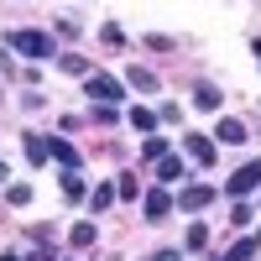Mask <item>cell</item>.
Segmentation results:
<instances>
[{
    "label": "cell",
    "instance_id": "cell-1",
    "mask_svg": "<svg viewBox=\"0 0 261 261\" xmlns=\"http://www.w3.org/2000/svg\"><path fill=\"white\" fill-rule=\"evenodd\" d=\"M6 47H16V53H27L32 63H37V58H53V53H58L47 32H11V37H6Z\"/></svg>",
    "mask_w": 261,
    "mask_h": 261
},
{
    "label": "cell",
    "instance_id": "cell-2",
    "mask_svg": "<svg viewBox=\"0 0 261 261\" xmlns=\"http://www.w3.org/2000/svg\"><path fill=\"white\" fill-rule=\"evenodd\" d=\"M84 94H89L94 105H120L125 99V84L120 79H105V73H89V79H84Z\"/></svg>",
    "mask_w": 261,
    "mask_h": 261
},
{
    "label": "cell",
    "instance_id": "cell-3",
    "mask_svg": "<svg viewBox=\"0 0 261 261\" xmlns=\"http://www.w3.org/2000/svg\"><path fill=\"white\" fill-rule=\"evenodd\" d=\"M225 188L235 193V199H246V193H251V188H261V157H251L246 167H235V178H230Z\"/></svg>",
    "mask_w": 261,
    "mask_h": 261
},
{
    "label": "cell",
    "instance_id": "cell-4",
    "mask_svg": "<svg viewBox=\"0 0 261 261\" xmlns=\"http://www.w3.org/2000/svg\"><path fill=\"white\" fill-rule=\"evenodd\" d=\"M178 204H183V209H209V204H214V188L193 183V188H183V193H178Z\"/></svg>",
    "mask_w": 261,
    "mask_h": 261
},
{
    "label": "cell",
    "instance_id": "cell-5",
    "mask_svg": "<svg viewBox=\"0 0 261 261\" xmlns=\"http://www.w3.org/2000/svg\"><path fill=\"white\" fill-rule=\"evenodd\" d=\"M183 146H188V157L199 162V167L214 162V141H209V136H183Z\"/></svg>",
    "mask_w": 261,
    "mask_h": 261
},
{
    "label": "cell",
    "instance_id": "cell-6",
    "mask_svg": "<svg viewBox=\"0 0 261 261\" xmlns=\"http://www.w3.org/2000/svg\"><path fill=\"white\" fill-rule=\"evenodd\" d=\"M167 209H172V193L167 188H151L146 193V220H167Z\"/></svg>",
    "mask_w": 261,
    "mask_h": 261
},
{
    "label": "cell",
    "instance_id": "cell-7",
    "mask_svg": "<svg viewBox=\"0 0 261 261\" xmlns=\"http://www.w3.org/2000/svg\"><path fill=\"white\" fill-rule=\"evenodd\" d=\"M47 151H53V157H58L63 167H68V172H79V151H73L68 141H63V136H47Z\"/></svg>",
    "mask_w": 261,
    "mask_h": 261
},
{
    "label": "cell",
    "instance_id": "cell-8",
    "mask_svg": "<svg viewBox=\"0 0 261 261\" xmlns=\"http://www.w3.org/2000/svg\"><path fill=\"white\" fill-rule=\"evenodd\" d=\"M220 89H214V84H193V110H220Z\"/></svg>",
    "mask_w": 261,
    "mask_h": 261
},
{
    "label": "cell",
    "instance_id": "cell-9",
    "mask_svg": "<svg viewBox=\"0 0 261 261\" xmlns=\"http://www.w3.org/2000/svg\"><path fill=\"white\" fill-rule=\"evenodd\" d=\"M214 136H220L225 146H241V141H246V125H241V120H220V125H214Z\"/></svg>",
    "mask_w": 261,
    "mask_h": 261
},
{
    "label": "cell",
    "instance_id": "cell-10",
    "mask_svg": "<svg viewBox=\"0 0 261 261\" xmlns=\"http://www.w3.org/2000/svg\"><path fill=\"white\" fill-rule=\"evenodd\" d=\"M178 178H183V157H162L157 162V183L167 188V183H178Z\"/></svg>",
    "mask_w": 261,
    "mask_h": 261
},
{
    "label": "cell",
    "instance_id": "cell-11",
    "mask_svg": "<svg viewBox=\"0 0 261 261\" xmlns=\"http://www.w3.org/2000/svg\"><path fill=\"white\" fill-rule=\"evenodd\" d=\"M256 251H261V230H256V235H246V241H235V251H230L225 261H251Z\"/></svg>",
    "mask_w": 261,
    "mask_h": 261
},
{
    "label": "cell",
    "instance_id": "cell-12",
    "mask_svg": "<svg viewBox=\"0 0 261 261\" xmlns=\"http://www.w3.org/2000/svg\"><path fill=\"white\" fill-rule=\"evenodd\" d=\"M125 84H136V89H157V73H151V68H125Z\"/></svg>",
    "mask_w": 261,
    "mask_h": 261
},
{
    "label": "cell",
    "instance_id": "cell-13",
    "mask_svg": "<svg viewBox=\"0 0 261 261\" xmlns=\"http://www.w3.org/2000/svg\"><path fill=\"white\" fill-rule=\"evenodd\" d=\"M47 136H27V162H47Z\"/></svg>",
    "mask_w": 261,
    "mask_h": 261
},
{
    "label": "cell",
    "instance_id": "cell-14",
    "mask_svg": "<svg viewBox=\"0 0 261 261\" xmlns=\"http://www.w3.org/2000/svg\"><path fill=\"white\" fill-rule=\"evenodd\" d=\"M89 204H94V214H99V209H110V204H115V183H99V188L89 193Z\"/></svg>",
    "mask_w": 261,
    "mask_h": 261
},
{
    "label": "cell",
    "instance_id": "cell-15",
    "mask_svg": "<svg viewBox=\"0 0 261 261\" xmlns=\"http://www.w3.org/2000/svg\"><path fill=\"white\" fill-rule=\"evenodd\" d=\"M130 125H136V130H157V110L136 105V110H130Z\"/></svg>",
    "mask_w": 261,
    "mask_h": 261
},
{
    "label": "cell",
    "instance_id": "cell-16",
    "mask_svg": "<svg viewBox=\"0 0 261 261\" xmlns=\"http://www.w3.org/2000/svg\"><path fill=\"white\" fill-rule=\"evenodd\" d=\"M58 68H63V73H84V79H89V63H84L79 53H63V58H58Z\"/></svg>",
    "mask_w": 261,
    "mask_h": 261
},
{
    "label": "cell",
    "instance_id": "cell-17",
    "mask_svg": "<svg viewBox=\"0 0 261 261\" xmlns=\"http://www.w3.org/2000/svg\"><path fill=\"white\" fill-rule=\"evenodd\" d=\"M63 193H68V199H84V193H89V183H84L79 172H63Z\"/></svg>",
    "mask_w": 261,
    "mask_h": 261
},
{
    "label": "cell",
    "instance_id": "cell-18",
    "mask_svg": "<svg viewBox=\"0 0 261 261\" xmlns=\"http://www.w3.org/2000/svg\"><path fill=\"white\" fill-rule=\"evenodd\" d=\"M6 199H11L16 209H21V204H32V183H11V188H6Z\"/></svg>",
    "mask_w": 261,
    "mask_h": 261
},
{
    "label": "cell",
    "instance_id": "cell-19",
    "mask_svg": "<svg viewBox=\"0 0 261 261\" xmlns=\"http://www.w3.org/2000/svg\"><path fill=\"white\" fill-rule=\"evenodd\" d=\"M183 246H188V251H204V246H209V230H204V225H188V241H183Z\"/></svg>",
    "mask_w": 261,
    "mask_h": 261
},
{
    "label": "cell",
    "instance_id": "cell-20",
    "mask_svg": "<svg viewBox=\"0 0 261 261\" xmlns=\"http://www.w3.org/2000/svg\"><path fill=\"white\" fill-rule=\"evenodd\" d=\"M99 37H105V47H125V32H120V27H115V21H110V27H105V32H99Z\"/></svg>",
    "mask_w": 261,
    "mask_h": 261
},
{
    "label": "cell",
    "instance_id": "cell-21",
    "mask_svg": "<svg viewBox=\"0 0 261 261\" xmlns=\"http://www.w3.org/2000/svg\"><path fill=\"white\" fill-rule=\"evenodd\" d=\"M146 157H151V162H162V157H167V141H162V136H151V141H146Z\"/></svg>",
    "mask_w": 261,
    "mask_h": 261
},
{
    "label": "cell",
    "instance_id": "cell-22",
    "mask_svg": "<svg viewBox=\"0 0 261 261\" xmlns=\"http://www.w3.org/2000/svg\"><path fill=\"white\" fill-rule=\"evenodd\" d=\"M73 246H94V225H73Z\"/></svg>",
    "mask_w": 261,
    "mask_h": 261
},
{
    "label": "cell",
    "instance_id": "cell-23",
    "mask_svg": "<svg viewBox=\"0 0 261 261\" xmlns=\"http://www.w3.org/2000/svg\"><path fill=\"white\" fill-rule=\"evenodd\" d=\"M115 193H120V199H136L141 183H136V178H120V183H115Z\"/></svg>",
    "mask_w": 261,
    "mask_h": 261
},
{
    "label": "cell",
    "instance_id": "cell-24",
    "mask_svg": "<svg viewBox=\"0 0 261 261\" xmlns=\"http://www.w3.org/2000/svg\"><path fill=\"white\" fill-rule=\"evenodd\" d=\"M151 261H183V251H172V246H167V251H157Z\"/></svg>",
    "mask_w": 261,
    "mask_h": 261
},
{
    "label": "cell",
    "instance_id": "cell-25",
    "mask_svg": "<svg viewBox=\"0 0 261 261\" xmlns=\"http://www.w3.org/2000/svg\"><path fill=\"white\" fill-rule=\"evenodd\" d=\"M251 53H256V58H261V37H256V42H251Z\"/></svg>",
    "mask_w": 261,
    "mask_h": 261
},
{
    "label": "cell",
    "instance_id": "cell-26",
    "mask_svg": "<svg viewBox=\"0 0 261 261\" xmlns=\"http://www.w3.org/2000/svg\"><path fill=\"white\" fill-rule=\"evenodd\" d=\"M6 178H11V172H6V162H0V183H6Z\"/></svg>",
    "mask_w": 261,
    "mask_h": 261
},
{
    "label": "cell",
    "instance_id": "cell-27",
    "mask_svg": "<svg viewBox=\"0 0 261 261\" xmlns=\"http://www.w3.org/2000/svg\"><path fill=\"white\" fill-rule=\"evenodd\" d=\"M0 261H21V256H11V251H6V256H0Z\"/></svg>",
    "mask_w": 261,
    "mask_h": 261
},
{
    "label": "cell",
    "instance_id": "cell-28",
    "mask_svg": "<svg viewBox=\"0 0 261 261\" xmlns=\"http://www.w3.org/2000/svg\"><path fill=\"white\" fill-rule=\"evenodd\" d=\"M220 261H225V256H220Z\"/></svg>",
    "mask_w": 261,
    "mask_h": 261
}]
</instances>
